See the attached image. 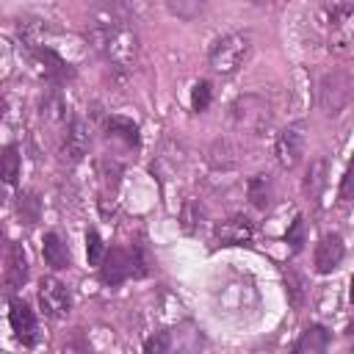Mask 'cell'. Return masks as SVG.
<instances>
[{
    "label": "cell",
    "mask_w": 354,
    "mask_h": 354,
    "mask_svg": "<svg viewBox=\"0 0 354 354\" xmlns=\"http://www.w3.org/2000/svg\"><path fill=\"white\" fill-rule=\"evenodd\" d=\"M88 44L113 66V69H133L138 61V33L133 28L130 3L111 0L97 8L88 25Z\"/></svg>",
    "instance_id": "6da1fadb"
},
{
    "label": "cell",
    "mask_w": 354,
    "mask_h": 354,
    "mask_svg": "<svg viewBox=\"0 0 354 354\" xmlns=\"http://www.w3.org/2000/svg\"><path fill=\"white\" fill-rule=\"evenodd\" d=\"M252 53V33L246 30H232V33H224L213 41L210 53H207V61L213 66V72L218 75H235L246 58Z\"/></svg>",
    "instance_id": "7a4b0ae2"
},
{
    "label": "cell",
    "mask_w": 354,
    "mask_h": 354,
    "mask_svg": "<svg viewBox=\"0 0 354 354\" xmlns=\"http://www.w3.org/2000/svg\"><path fill=\"white\" fill-rule=\"evenodd\" d=\"M351 100V77L343 69H329L318 80V105L324 113L337 116Z\"/></svg>",
    "instance_id": "3957f363"
},
{
    "label": "cell",
    "mask_w": 354,
    "mask_h": 354,
    "mask_svg": "<svg viewBox=\"0 0 354 354\" xmlns=\"http://www.w3.org/2000/svg\"><path fill=\"white\" fill-rule=\"evenodd\" d=\"M230 116H232V124L235 130L241 133H263L266 124L271 122V111H268V102L257 94H243L232 102L230 108Z\"/></svg>",
    "instance_id": "277c9868"
},
{
    "label": "cell",
    "mask_w": 354,
    "mask_h": 354,
    "mask_svg": "<svg viewBox=\"0 0 354 354\" xmlns=\"http://www.w3.org/2000/svg\"><path fill=\"white\" fill-rule=\"evenodd\" d=\"M39 304H41L44 315H50V318L69 315V307H72L69 288L61 279H55V277H44L39 282Z\"/></svg>",
    "instance_id": "5b68a950"
},
{
    "label": "cell",
    "mask_w": 354,
    "mask_h": 354,
    "mask_svg": "<svg viewBox=\"0 0 354 354\" xmlns=\"http://www.w3.org/2000/svg\"><path fill=\"white\" fill-rule=\"evenodd\" d=\"M304 144H307V133H304V124L301 122H296V124H288L282 133H279V138H277V160H279V166L282 169H293L299 160H301V155H304Z\"/></svg>",
    "instance_id": "8992f818"
},
{
    "label": "cell",
    "mask_w": 354,
    "mask_h": 354,
    "mask_svg": "<svg viewBox=\"0 0 354 354\" xmlns=\"http://www.w3.org/2000/svg\"><path fill=\"white\" fill-rule=\"evenodd\" d=\"M8 321H11V329H14V335H17V340L22 346H33L36 343V337H39L36 315L22 299H11L8 301Z\"/></svg>",
    "instance_id": "52a82bcc"
},
{
    "label": "cell",
    "mask_w": 354,
    "mask_h": 354,
    "mask_svg": "<svg viewBox=\"0 0 354 354\" xmlns=\"http://www.w3.org/2000/svg\"><path fill=\"white\" fill-rule=\"evenodd\" d=\"M133 274V254H127L124 249L113 246L105 252L102 263H100V277L105 285H122L127 277Z\"/></svg>",
    "instance_id": "ba28073f"
},
{
    "label": "cell",
    "mask_w": 354,
    "mask_h": 354,
    "mask_svg": "<svg viewBox=\"0 0 354 354\" xmlns=\"http://www.w3.org/2000/svg\"><path fill=\"white\" fill-rule=\"evenodd\" d=\"M91 149V127L86 119H72L69 127H66V136H64V152L72 163L83 160Z\"/></svg>",
    "instance_id": "9c48e42d"
},
{
    "label": "cell",
    "mask_w": 354,
    "mask_h": 354,
    "mask_svg": "<svg viewBox=\"0 0 354 354\" xmlns=\"http://www.w3.org/2000/svg\"><path fill=\"white\" fill-rule=\"evenodd\" d=\"M343 260V238L337 232H329L318 241L315 246V271L318 274H329L340 266Z\"/></svg>",
    "instance_id": "30bf717a"
},
{
    "label": "cell",
    "mask_w": 354,
    "mask_h": 354,
    "mask_svg": "<svg viewBox=\"0 0 354 354\" xmlns=\"http://www.w3.org/2000/svg\"><path fill=\"white\" fill-rule=\"evenodd\" d=\"M252 235H254V227H252V221H249L246 216H232V218L221 221L218 230H216V241H218L221 246H241V243H249Z\"/></svg>",
    "instance_id": "8fae6325"
},
{
    "label": "cell",
    "mask_w": 354,
    "mask_h": 354,
    "mask_svg": "<svg viewBox=\"0 0 354 354\" xmlns=\"http://www.w3.org/2000/svg\"><path fill=\"white\" fill-rule=\"evenodd\" d=\"M207 163L218 171H230L241 163V147L232 138H216L207 149Z\"/></svg>",
    "instance_id": "7c38bea8"
},
{
    "label": "cell",
    "mask_w": 354,
    "mask_h": 354,
    "mask_svg": "<svg viewBox=\"0 0 354 354\" xmlns=\"http://www.w3.org/2000/svg\"><path fill=\"white\" fill-rule=\"evenodd\" d=\"M41 254H44V263L53 268V271H64L72 266V254H69V246L66 241L58 235V232H47L44 241H41Z\"/></svg>",
    "instance_id": "4fadbf2b"
},
{
    "label": "cell",
    "mask_w": 354,
    "mask_h": 354,
    "mask_svg": "<svg viewBox=\"0 0 354 354\" xmlns=\"http://www.w3.org/2000/svg\"><path fill=\"white\" fill-rule=\"evenodd\" d=\"M6 263H8L6 266V285H8V290L22 288L25 279H28V260H25V252H22L19 243L8 246V260Z\"/></svg>",
    "instance_id": "5bb4252c"
},
{
    "label": "cell",
    "mask_w": 354,
    "mask_h": 354,
    "mask_svg": "<svg viewBox=\"0 0 354 354\" xmlns=\"http://www.w3.org/2000/svg\"><path fill=\"white\" fill-rule=\"evenodd\" d=\"M246 194H249V202L257 207V210H266L274 199V183H271V174L268 171H260L249 180L246 185Z\"/></svg>",
    "instance_id": "9a60e30c"
},
{
    "label": "cell",
    "mask_w": 354,
    "mask_h": 354,
    "mask_svg": "<svg viewBox=\"0 0 354 354\" xmlns=\"http://www.w3.org/2000/svg\"><path fill=\"white\" fill-rule=\"evenodd\" d=\"M329 348V332L324 326H307L296 340V354H321Z\"/></svg>",
    "instance_id": "2e32d148"
},
{
    "label": "cell",
    "mask_w": 354,
    "mask_h": 354,
    "mask_svg": "<svg viewBox=\"0 0 354 354\" xmlns=\"http://www.w3.org/2000/svg\"><path fill=\"white\" fill-rule=\"evenodd\" d=\"M105 130H108L111 138H122L127 147H136L138 144V127L130 119H124V116H111L105 122Z\"/></svg>",
    "instance_id": "e0dca14e"
},
{
    "label": "cell",
    "mask_w": 354,
    "mask_h": 354,
    "mask_svg": "<svg viewBox=\"0 0 354 354\" xmlns=\"http://www.w3.org/2000/svg\"><path fill=\"white\" fill-rule=\"evenodd\" d=\"M324 185H326V160L324 158H315L310 163V169H307V177H304V194L310 199H315Z\"/></svg>",
    "instance_id": "ac0fdd59"
},
{
    "label": "cell",
    "mask_w": 354,
    "mask_h": 354,
    "mask_svg": "<svg viewBox=\"0 0 354 354\" xmlns=\"http://www.w3.org/2000/svg\"><path fill=\"white\" fill-rule=\"evenodd\" d=\"M64 111H66V102H64V97L58 91H50L41 100V119L58 124V122H64Z\"/></svg>",
    "instance_id": "d6986e66"
},
{
    "label": "cell",
    "mask_w": 354,
    "mask_h": 354,
    "mask_svg": "<svg viewBox=\"0 0 354 354\" xmlns=\"http://www.w3.org/2000/svg\"><path fill=\"white\" fill-rule=\"evenodd\" d=\"M285 288H288V301H290V307H301L304 304V299H307V290H304V279L293 271V268H288L285 271Z\"/></svg>",
    "instance_id": "ffe728a7"
},
{
    "label": "cell",
    "mask_w": 354,
    "mask_h": 354,
    "mask_svg": "<svg viewBox=\"0 0 354 354\" xmlns=\"http://www.w3.org/2000/svg\"><path fill=\"white\" fill-rule=\"evenodd\" d=\"M166 8L180 19H196L205 11V0H166Z\"/></svg>",
    "instance_id": "44dd1931"
},
{
    "label": "cell",
    "mask_w": 354,
    "mask_h": 354,
    "mask_svg": "<svg viewBox=\"0 0 354 354\" xmlns=\"http://www.w3.org/2000/svg\"><path fill=\"white\" fill-rule=\"evenodd\" d=\"M202 218H205V210H202V205H199L196 199H188V202L183 205V210H180V221H183V230H185V232H196V227L202 224Z\"/></svg>",
    "instance_id": "7402d4cb"
},
{
    "label": "cell",
    "mask_w": 354,
    "mask_h": 354,
    "mask_svg": "<svg viewBox=\"0 0 354 354\" xmlns=\"http://www.w3.org/2000/svg\"><path fill=\"white\" fill-rule=\"evenodd\" d=\"M3 180H6V185H14L19 180V155H17L14 144H8L3 149Z\"/></svg>",
    "instance_id": "603a6c76"
},
{
    "label": "cell",
    "mask_w": 354,
    "mask_h": 354,
    "mask_svg": "<svg viewBox=\"0 0 354 354\" xmlns=\"http://www.w3.org/2000/svg\"><path fill=\"white\" fill-rule=\"evenodd\" d=\"M304 238H307V230H304V216H296L285 232V243L290 246V252H301L304 246Z\"/></svg>",
    "instance_id": "cb8c5ba5"
},
{
    "label": "cell",
    "mask_w": 354,
    "mask_h": 354,
    "mask_svg": "<svg viewBox=\"0 0 354 354\" xmlns=\"http://www.w3.org/2000/svg\"><path fill=\"white\" fill-rule=\"evenodd\" d=\"M105 252H108V249H105L100 232H97V230H88V232H86V254H88V266H100L102 257H105Z\"/></svg>",
    "instance_id": "d4e9b609"
},
{
    "label": "cell",
    "mask_w": 354,
    "mask_h": 354,
    "mask_svg": "<svg viewBox=\"0 0 354 354\" xmlns=\"http://www.w3.org/2000/svg\"><path fill=\"white\" fill-rule=\"evenodd\" d=\"M17 210L22 216V224H36L39 221V199L33 194H22L17 202Z\"/></svg>",
    "instance_id": "484cf974"
},
{
    "label": "cell",
    "mask_w": 354,
    "mask_h": 354,
    "mask_svg": "<svg viewBox=\"0 0 354 354\" xmlns=\"http://www.w3.org/2000/svg\"><path fill=\"white\" fill-rule=\"evenodd\" d=\"M210 97H213V88H210V83H207V80H199V83L194 86V91H191V108H194L196 113L207 111V105H210Z\"/></svg>",
    "instance_id": "4316f807"
},
{
    "label": "cell",
    "mask_w": 354,
    "mask_h": 354,
    "mask_svg": "<svg viewBox=\"0 0 354 354\" xmlns=\"http://www.w3.org/2000/svg\"><path fill=\"white\" fill-rule=\"evenodd\" d=\"M169 346H171L169 335H166V332H158V335H152V337L144 343V351H147V354H166Z\"/></svg>",
    "instance_id": "83f0119b"
},
{
    "label": "cell",
    "mask_w": 354,
    "mask_h": 354,
    "mask_svg": "<svg viewBox=\"0 0 354 354\" xmlns=\"http://www.w3.org/2000/svg\"><path fill=\"white\" fill-rule=\"evenodd\" d=\"M351 194H354V160L346 169V177H343V185H340V202H348Z\"/></svg>",
    "instance_id": "f1b7e54d"
},
{
    "label": "cell",
    "mask_w": 354,
    "mask_h": 354,
    "mask_svg": "<svg viewBox=\"0 0 354 354\" xmlns=\"http://www.w3.org/2000/svg\"><path fill=\"white\" fill-rule=\"evenodd\" d=\"M86 3H91L94 8H100V6H105V3H111V0H86Z\"/></svg>",
    "instance_id": "f546056e"
},
{
    "label": "cell",
    "mask_w": 354,
    "mask_h": 354,
    "mask_svg": "<svg viewBox=\"0 0 354 354\" xmlns=\"http://www.w3.org/2000/svg\"><path fill=\"white\" fill-rule=\"evenodd\" d=\"M348 299H351V304H354V277H351V290H348Z\"/></svg>",
    "instance_id": "4dcf8cb0"
}]
</instances>
